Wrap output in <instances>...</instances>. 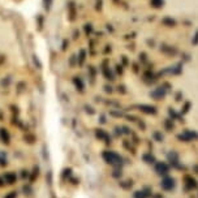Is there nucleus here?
<instances>
[{
  "label": "nucleus",
  "instance_id": "nucleus-2",
  "mask_svg": "<svg viewBox=\"0 0 198 198\" xmlns=\"http://www.w3.org/2000/svg\"><path fill=\"white\" fill-rule=\"evenodd\" d=\"M173 185H175V184H173V180H172V178H164V180L162 181V186H163L166 190H171L172 188H173Z\"/></svg>",
  "mask_w": 198,
  "mask_h": 198
},
{
  "label": "nucleus",
  "instance_id": "nucleus-3",
  "mask_svg": "<svg viewBox=\"0 0 198 198\" xmlns=\"http://www.w3.org/2000/svg\"><path fill=\"white\" fill-rule=\"evenodd\" d=\"M157 171H158V173H163V175H166V173L168 172V167L166 166L164 163H159L158 166H157Z\"/></svg>",
  "mask_w": 198,
  "mask_h": 198
},
{
  "label": "nucleus",
  "instance_id": "nucleus-4",
  "mask_svg": "<svg viewBox=\"0 0 198 198\" xmlns=\"http://www.w3.org/2000/svg\"><path fill=\"white\" fill-rule=\"evenodd\" d=\"M143 160H146V163H153L154 162V157H151L150 154H145V155H143Z\"/></svg>",
  "mask_w": 198,
  "mask_h": 198
},
{
  "label": "nucleus",
  "instance_id": "nucleus-1",
  "mask_svg": "<svg viewBox=\"0 0 198 198\" xmlns=\"http://www.w3.org/2000/svg\"><path fill=\"white\" fill-rule=\"evenodd\" d=\"M45 188L38 89L16 31L0 18V198H45Z\"/></svg>",
  "mask_w": 198,
  "mask_h": 198
}]
</instances>
